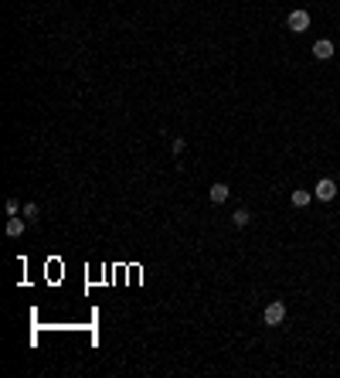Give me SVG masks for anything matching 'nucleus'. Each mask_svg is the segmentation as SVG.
<instances>
[{"label":"nucleus","mask_w":340,"mask_h":378,"mask_svg":"<svg viewBox=\"0 0 340 378\" xmlns=\"http://www.w3.org/2000/svg\"><path fill=\"white\" fill-rule=\"evenodd\" d=\"M313 55H317L320 61H327V58H333V41H327V38H320L317 45H313Z\"/></svg>","instance_id":"obj_4"},{"label":"nucleus","mask_w":340,"mask_h":378,"mask_svg":"<svg viewBox=\"0 0 340 378\" xmlns=\"http://www.w3.org/2000/svg\"><path fill=\"white\" fill-rule=\"evenodd\" d=\"M262 321L265 324H283L286 321V303L283 300H272L269 307H265V313H262Z\"/></svg>","instance_id":"obj_1"},{"label":"nucleus","mask_w":340,"mask_h":378,"mask_svg":"<svg viewBox=\"0 0 340 378\" xmlns=\"http://www.w3.org/2000/svg\"><path fill=\"white\" fill-rule=\"evenodd\" d=\"M310 198H313L310 191H293V208H306V205H310Z\"/></svg>","instance_id":"obj_7"},{"label":"nucleus","mask_w":340,"mask_h":378,"mask_svg":"<svg viewBox=\"0 0 340 378\" xmlns=\"http://www.w3.org/2000/svg\"><path fill=\"white\" fill-rule=\"evenodd\" d=\"M249 211H242V208H238V211H235V215H231V222H235V225H238V229H245V225H249Z\"/></svg>","instance_id":"obj_8"},{"label":"nucleus","mask_w":340,"mask_h":378,"mask_svg":"<svg viewBox=\"0 0 340 378\" xmlns=\"http://www.w3.org/2000/svg\"><path fill=\"white\" fill-rule=\"evenodd\" d=\"M313 198H320V201H333V198H337V184L330 181V177H323V181L313 187Z\"/></svg>","instance_id":"obj_2"},{"label":"nucleus","mask_w":340,"mask_h":378,"mask_svg":"<svg viewBox=\"0 0 340 378\" xmlns=\"http://www.w3.org/2000/svg\"><path fill=\"white\" fill-rule=\"evenodd\" d=\"M286 24L293 27L296 35H303L306 27H310V14H306V11H293V14H289V17H286Z\"/></svg>","instance_id":"obj_3"},{"label":"nucleus","mask_w":340,"mask_h":378,"mask_svg":"<svg viewBox=\"0 0 340 378\" xmlns=\"http://www.w3.org/2000/svg\"><path fill=\"white\" fill-rule=\"evenodd\" d=\"M24 215H27V218H38V215H41V208H38V205H27V208H24Z\"/></svg>","instance_id":"obj_9"},{"label":"nucleus","mask_w":340,"mask_h":378,"mask_svg":"<svg viewBox=\"0 0 340 378\" xmlns=\"http://www.w3.org/2000/svg\"><path fill=\"white\" fill-rule=\"evenodd\" d=\"M228 195H231V191H228V184H211V201H215V205L228 201Z\"/></svg>","instance_id":"obj_5"},{"label":"nucleus","mask_w":340,"mask_h":378,"mask_svg":"<svg viewBox=\"0 0 340 378\" xmlns=\"http://www.w3.org/2000/svg\"><path fill=\"white\" fill-rule=\"evenodd\" d=\"M21 232H24V222H21V218H14V215H11V222H7V235H11V239H17Z\"/></svg>","instance_id":"obj_6"}]
</instances>
